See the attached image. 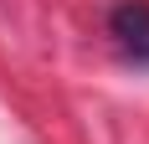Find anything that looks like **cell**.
Here are the masks:
<instances>
[{
    "mask_svg": "<svg viewBox=\"0 0 149 144\" xmlns=\"http://www.w3.org/2000/svg\"><path fill=\"white\" fill-rule=\"evenodd\" d=\"M108 36L129 62L149 67V0H118L108 10Z\"/></svg>",
    "mask_w": 149,
    "mask_h": 144,
    "instance_id": "obj_1",
    "label": "cell"
}]
</instances>
